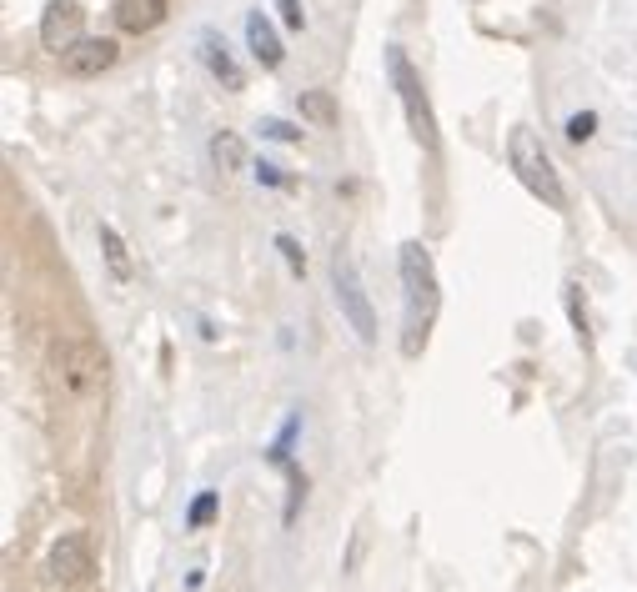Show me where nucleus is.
<instances>
[{"label":"nucleus","mask_w":637,"mask_h":592,"mask_svg":"<svg viewBox=\"0 0 637 592\" xmlns=\"http://www.w3.org/2000/svg\"><path fill=\"white\" fill-rule=\"evenodd\" d=\"M397 271H402V302H407V317H402V352L417 357L427 347V332L437 322V307H442V291H437V261L422 241H402V256H397Z\"/></svg>","instance_id":"f257e3e1"},{"label":"nucleus","mask_w":637,"mask_h":592,"mask_svg":"<svg viewBox=\"0 0 637 592\" xmlns=\"http://www.w3.org/2000/svg\"><path fill=\"white\" fill-rule=\"evenodd\" d=\"M507 166L517 171V181H522L542 206L567 211V186H562V176H557V166H552V156H547V146H542L537 131L512 126V136H507Z\"/></svg>","instance_id":"f03ea898"},{"label":"nucleus","mask_w":637,"mask_h":592,"mask_svg":"<svg viewBox=\"0 0 637 592\" xmlns=\"http://www.w3.org/2000/svg\"><path fill=\"white\" fill-rule=\"evenodd\" d=\"M387 71H392V86H397V101L407 111V131L417 136L422 151H437V116H432V101L422 91V76L412 71L407 51L402 46H387Z\"/></svg>","instance_id":"7ed1b4c3"},{"label":"nucleus","mask_w":637,"mask_h":592,"mask_svg":"<svg viewBox=\"0 0 637 592\" xmlns=\"http://www.w3.org/2000/svg\"><path fill=\"white\" fill-rule=\"evenodd\" d=\"M51 367H56L61 387L76 392V397H86L106 382V357L91 337H56L51 342Z\"/></svg>","instance_id":"20e7f679"},{"label":"nucleus","mask_w":637,"mask_h":592,"mask_svg":"<svg viewBox=\"0 0 637 592\" xmlns=\"http://www.w3.org/2000/svg\"><path fill=\"white\" fill-rule=\"evenodd\" d=\"M332 291H337V307H342V317L352 322V332L372 347V342H377V317H372V302H367L362 271H357V261H352L347 251L332 256Z\"/></svg>","instance_id":"39448f33"},{"label":"nucleus","mask_w":637,"mask_h":592,"mask_svg":"<svg viewBox=\"0 0 637 592\" xmlns=\"http://www.w3.org/2000/svg\"><path fill=\"white\" fill-rule=\"evenodd\" d=\"M46 572H51L56 582H66V587L91 582V577H96V557H91L86 532H61L56 547H51V557H46Z\"/></svg>","instance_id":"423d86ee"},{"label":"nucleus","mask_w":637,"mask_h":592,"mask_svg":"<svg viewBox=\"0 0 637 592\" xmlns=\"http://www.w3.org/2000/svg\"><path fill=\"white\" fill-rule=\"evenodd\" d=\"M116 56H121V46H116L111 36H81L71 51H61V71H66L71 81H91V76L111 71Z\"/></svg>","instance_id":"0eeeda50"},{"label":"nucleus","mask_w":637,"mask_h":592,"mask_svg":"<svg viewBox=\"0 0 637 592\" xmlns=\"http://www.w3.org/2000/svg\"><path fill=\"white\" fill-rule=\"evenodd\" d=\"M81 36H86V11L76 6V0H51L46 16H41V46L61 56V51H71Z\"/></svg>","instance_id":"6e6552de"},{"label":"nucleus","mask_w":637,"mask_h":592,"mask_svg":"<svg viewBox=\"0 0 637 592\" xmlns=\"http://www.w3.org/2000/svg\"><path fill=\"white\" fill-rule=\"evenodd\" d=\"M201 61H206V71H211L226 91H241V86H246V76H241V66H236V56H231V46H226L216 31H201Z\"/></svg>","instance_id":"1a4fd4ad"},{"label":"nucleus","mask_w":637,"mask_h":592,"mask_svg":"<svg viewBox=\"0 0 637 592\" xmlns=\"http://www.w3.org/2000/svg\"><path fill=\"white\" fill-rule=\"evenodd\" d=\"M166 11H171V0H116V26L131 36H146L166 21Z\"/></svg>","instance_id":"9d476101"},{"label":"nucleus","mask_w":637,"mask_h":592,"mask_svg":"<svg viewBox=\"0 0 637 592\" xmlns=\"http://www.w3.org/2000/svg\"><path fill=\"white\" fill-rule=\"evenodd\" d=\"M246 46H251V56H256L266 71H276V66L286 61V51H281V36H276V26H271L261 11H251V16H246Z\"/></svg>","instance_id":"9b49d317"},{"label":"nucleus","mask_w":637,"mask_h":592,"mask_svg":"<svg viewBox=\"0 0 637 592\" xmlns=\"http://www.w3.org/2000/svg\"><path fill=\"white\" fill-rule=\"evenodd\" d=\"M206 151H211V166H216L221 176H236V171H246V141H241L236 131H216Z\"/></svg>","instance_id":"f8f14e48"},{"label":"nucleus","mask_w":637,"mask_h":592,"mask_svg":"<svg viewBox=\"0 0 637 592\" xmlns=\"http://www.w3.org/2000/svg\"><path fill=\"white\" fill-rule=\"evenodd\" d=\"M296 111H301V121H311L316 131H332L337 126V101H332V91H296Z\"/></svg>","instance_id":"ddd939ff"},{"label":"nucleus","mask_w":637,"mask_h":592,"mask_svg":"<svg viewBox=\"0 0 637 592\" xmlns=\"http://www.w3.org/2000/svg\"><path fill=\"white\" fill-rule=\"evenodd\" d=\"M101 251H106V266H111L116 281H131V276H136V266H131V246L121 241V231H116L111 221H101Z\"/></svg>","instance_id":"4468645a"},{"label":"nucleus","mask_w":637,"mask_h":592,"mask_svg":"<svg viewBox=\"0 0 637 592\" xmlns=\"http://www.w3.org/2000/svg\"><path fill=\"white\" fill-rule=\"evenodd\" d=\"M562 302H567V322H572V332H577V342H582V352H592V322H587V307H582V286H562Z\"/></svg>","instance_id":"2eb2a0df"},{"label":"nucleus","mask_w":637,"mask_h":592,"mask_svg":"<svg viewBox=\"0 0 637 592\" xmlns=\"http://www.w3.org/2000/svg\"><path fill=\"white\" fill-rule=\"evenodd\" d=\"M592 136H597V111L567 116V141H572V146H582V141H592Z\"/></svg>","instance_id":"dca6fc26"},{"label":"nucleus","mask_w":637,"mask_h":592,"mask_svg":"<svg viewBox=\"0 0 637 592\" xmlns=\"http://www.w3.org/2000/svg\"><path fill=\"white\" fill-rule=\"evenodd\" d=\"M216 502H221L216 492H201V497L191 502V512H186V527H191V532H201V527L216 517Z\"/></svg>","instance_id":"f3484780"},{"label":"nucleus","mask_w":637,"mask_h":592,"mask_svg":"<svg viewBox=\"0 0 637 592\" xmlns=\"http://www.w3.org/2000/svg\"><path fill=\"white\" fill-rule=\"evenodd\" d=\"M276 251H281V256H286V266H291V271H296V276H301V271H306V251H301V246H296V236H286V231H281V236H276Z\"/></svg>","instance_id":"a211bd4d"},{"label":"nucleus","mask_w":637,"mask_h":592,"mask_svg":"<svg viewBox=\"0 0 637 592\" xmlns=\"http://www.w3.org/2000/svg\"><path fill=\"white\" fill-rule=\"evenodd\" d=\"M256 131H261V136H271V141H296V126H286V121H276V116H266Z\"/></svg>","instance_id":"6ab92c4d"},{"label":"nucleus","mask_w":637,"mask_h":592,"mask_svg":"<svg viewBox=\"0 0 637 592\" xmlns=\"http://www.w3.org/2000/svg\"><path fill=\"white\" fill-rule=\"evenodd\" d=\"M276 6H281V21H286V31H301V26H306V16H301V6H296V0H276Z\"/></svg>","instance_id":"aec40b11"},{"label":"nucleus","mask_w":637,"mask_h":592,"mask_svg":"<svg viewBox=\"0 0 637 592\" xmlns=\"http://www.w3.org/2000/svg\"><path fill=\"white\" fill-rule=\"evenodd\" d=\"M256 181H266V186H286L281 166H271V161H261V166H256Z\"/></svg>","instance_id":"412c9836"}]
</instances>
